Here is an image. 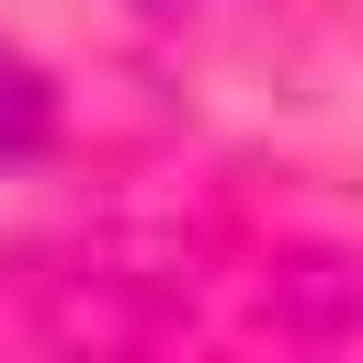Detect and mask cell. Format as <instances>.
Here are the masks:
<instances>
[{
  "instance_id": "cell-1",
  "label": "cell",
  "mask_w": 363,
  "mask_h": 363,
  "mask_svg": "<svg viewBox=\"0 0 363 363\" xmlns=\"http://www.w3.org/2000/svg\"><path fill=\"white\" fill-rule=\"evenodd\" d=\"M45 113H57V91H45V68H34L23 45H0V159H23V147L45 136Z\"/></svg>"
}]
</instances>
